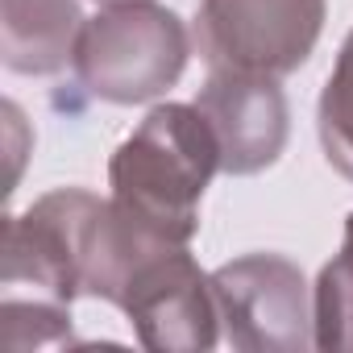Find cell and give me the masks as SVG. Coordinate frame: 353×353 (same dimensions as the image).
I'll return each mask as SVG.
<instances>
[{"label":"cell","instance_id":"11","mask_svg":"<svg viewBox=\"0 0 353 353\" xmlns=\"http://www.w3.org/2000/svg\"><path fill=\"white\" fill-rule=\"evenodd\" d=\"M100 5H117V0H100Z\"/></svg>","mask_w":353,"mask_h":353},{"label":"cell","instance_id":"1","mask_svg":"<svg viewBox=\"0 0 353 353\" xmlns=\"http://www.w3.org/2000/svg\"><path fill=\"white\" fill-rule=\"evenodd\" d=\"M162 250L174 245L129 221L112 200L83 188H59L5 221L0 283L34 287L59 303L92 295L121 307L133 274Z\"/></svg>","mask_w":353,"mask_h":353},{"label":"cell","instance_id":"6","mask_svg":"<svg viewBox=\"0 0 353 353\" xmlns=\"http://www.w3.org/2000/svg\"><path fill=\"white\" fill-rule=\"evenodd\" d=\"M121 312L129 316L137 341L154 353H208L221 341L212 274L200 270L188 245L150 258L133 274Z\"/></svg>","mask_w":353,"mask_h":353},{"label":"cell","instance_id":"2","mask_svg":"<svg viewBox=\"0 0 353 353\" xmlns=\"http://www.w3.org/2000/svg\"><path fill=\"white\" fill-rule=\"evenodd\" d=\"M221 170V141L196 104H154L112 150V204L170 245L200 233V200Z\"/></svg>","mask_w":353,"mask_h":353},{"label":"cell","instance_id":"5","mask_svg":"<svg viewBox=\"0 0 353 353\" xmlns=\"http://www.w3.org/2000/svg\"><path fill=\"white\" fill-rule=\"evenodd\" d=\"M225 341L241 353H303L312 341V291L283 254H245L212 270Z\"/></svg>","mask_w":353,"mask_h":353},{"label":"cell","instance_id":"7","mask_svg":"<svg viewBox=\"0 0 353 353\" xmlns=\"http://www.w3.org/2000/svg\"><path fill=\"white\" fill-rule=\"evenodd\" d=\"M196 108L208 117L221 141L225 174H258L279 162L291 137V108L279 79L212 71L196 92Z\"/></svg>","mask_w":353,"mask_h":353},{"label":"cell","instance_id":"9","mask_svg":"<svg viewBox=\"0 0 353 353\" xmlns=\"http://www.w3.org/2000/svg\"><path fill=\"white\" fill-rule=\"evenodd\" d=\"M312 341L324 353H353V212L345 221L341 254L324 262L312 287Z\"/></svg>","mask_w":353,"mask_h":353},{"label":"cell","instance_id":"10","mask_svg":"<svg viewBox=\"0 0 353 353\" xmlns=\"http://www.w3.org/2000/svg\"><path fill=\"white\" fill-rule=\"evenodd\" d=\"M316 129H320V145H324L328 166L353 183V30L341 42L332 75L320 92Z\"/></svg>","mask_w":353,"mask_h":353},{"label":"cell","instance_id":"4","mask_svg":"<svg viewBox=\"0 0 353 353\" xmlns=\"http://www.w3.org/2000/svg\"><path fill=\"white\" fill-rule=\"evenodd\" d=\"M328 17V0H200L196 46L208 71L283 79L299 71Z\"/></svg>","mask_w":353,"mask_h":353},{"label":"cell","instance_id":"3","mask_svg":"<svg viewBox=\"0 0 353 353\" xmlns=\"http://www.w3.org/2000/svg\"><path fill=\"white\" fill-rule=\"evenodd\" d=\"M192 38L179 13L154 0H117L83 21L75 79L104 104H145L183 79Z\"/></svg>","mask_w":353,"mask_h":353},{"label":"cell","instance_id":"8","mask_svg":"<svg viewBox=\"0 0 353 353\" xmlns=\"http://www.w3.org/2000/svg\"><path fill=\"white\" fill-rule=\"evenodd\" d=\"M83 21L79 0H0V59L17 75H59Z\"/></svg>","mask_w":353,"mask_h":353}]
</instances>
